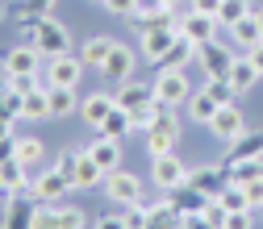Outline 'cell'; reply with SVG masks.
Wrapping results in <instances>:
<instances>
[{
  "instance_id": "5",
  "label": "cell",
  "mask_w": 263,
  "mask_h": 229,
  "mask_svg": "<svg viewBox=\"0 0 263 229\" xmlns=\"http://www.w3.org/2000/svg\"><path fill=\"white\" fill-rule=\"evenodd\" d=\"M209 134H213L221 146L238 142V138L247 134V117H242V109H238V105H221V109L213 113V121H209Z\"/></svg>"
},
{
  "instance_id": "32",
  "label": "cell",
  "mask_w": 263,
  "mask_h": 229,
  "mask_svg": "<svg viewBox=\"0 0 263 229\" xmlns=\"http://www.w3.org/2000/svg\"><path fill=\"white\" fill-rule=\"evenodd\" d=\"M192 58H196V42L180 34V42H176V46L167 50V58H163V63H159V67H172V71H184V67H188V63H192Z\"/></svg>"
},
{
  "instance_id": "40",
  "label": "cell",
  "mask_w": 263,
  "mask_h": 229,
  "mask_svg": "<svg viewBox=\"0 0 263 229\" xmlns=\"http://www.w3.org/2000/svg\"><path fill=\"white\" fill-rule=\"evenodd\" d=\"M201 217H205V221H209L213 229H221V225H226V217H230V209H226V204L217 200V196H213V200L205 204V213H201Z\"/></svg>"
},
{
  "instance_id": "46",
  "label": "cell",
  "mask_w": 263,
  "mask_h": 229,
  "mask_svg": "<svg viewBox=\"0 0 263 229\" xmlns=\"http://www.w3.org/2000/svg\"><path fill=\"white\" fill-rule=\"evenodd\" d=\"M92 229H125V221H121V217H113V213H109V217H101V221H96V225H92Z\"/></svg>"
},
{
  "instance_id": "45",
  "label": "cell",
  "mask_w": 263,
  "mask_h": 229,
  "mask_svg": "<svg viewBox=\"0 0 263 229\" xmlns=\"http://www.w3.org/2000/svg\"><path fill=\"white\" fill-rule=\"evenodd\" d=\"M180 229H213V225H209L201 213H192V217H184V225H180Z\"/></svg>"
},
{
  "instance_id": "44",
  "label": "cell",
  "mask_w": 263,
  "mask_h": 229,
  "mask_svg": "<svg viewBox=\"0 0 263 229\" xmlns=\"http://www.w3.org/2000/svg\"><path fill=\"white\" fill-rule=\"evenodd\" d=\"M192 9H196V13H209V17H217L221 0H192Z\"/></svg>"
},
{
  "instance_id": "4",
  "label": "cell",
  "mask_w": 263,
  "mask_h": 229,
  "mask_svg": "<svg viewBox=\"0 0 263 229\" xmlns=\"http://www.w3.org/2000/svg\"><path fill=\"white\" fill-rule=\"evenodd\" d=\"M76 183L63 175L59 167H50V171H38L34 175V183H29V196H34L38 204H63V196H67Z\"/></svg>"
},
{
  "instance_id": "1",
  "label": "cell",
  "mask_w": 263,
  "mask_h": 229,
  "mask_svg": "<svg viewBox=\"0 0 263 229\" xmlns=\"http://www.w3.org/2000/svg\"><path fill=\"white\" fill-rule=\"evenodd\" d=\"M25 38L38 46L42 58H59V54H71V34H67V25L54 21V17H38L34 29H25Z\"/></svg>"
},
{
  "instance_id": "14",
  "label": "cell",
  "mask_w": 263,
  "mask_h": 229,
  "mask_svg": "<svg viewBox=\"0 0 263 229\" xmlns=\"http://www.w3.org/2000/svg\"><path fill=\"white\" fill-rule=\"evenodd\" d=\"M163 200H167L180 217H192V213H205V204L213 200V196H205L201 188H192L188 179L180 183V188H172V192H163Z\"/></svg>"
},
{
  "instance_id": "42",
  "label": "cell",
  "mask_w": 263,
  "mask_h": 229,
  "mask_svg": "<svg viewBox=\"0 0 263 229\" xmlns=\"http://www.w3.org/2000/svg\"><path fill=\"white\" fill-rule=\"evenodd\" d=\"M105 9H109L113 17H134V13H138V0H105Z\"/></svg>"
},
{
  "instance_id": "17",
  "label": "cell",
  "mask_w": 263,
  "mask_h": 229,
  "mask_svg": "<svg viewBox=\"0 0 263 229\" xmlns=\"http://www.w3.org/2000/svg\"><path fill=\"white\" fill-rule=\"evenodd\" d=\"M180 34H184V38H192L196 46H201V42H213V38H217V17L188 9V13H184V21H180Z\"/></svg>"
},
{
  "instance_id": "52",
  "label": "cell",
  "mask_w": 263,
  "mask_h": 229,
  "mask_svg": "<svg viewBox=\"0 0 263 229\" xmlns=\"http://www.w3.org/2000/svg\"><path fill=\"white\" fill-rule=\"evenodd\" d=\"M255 21H259V25H263V5H259V9H255Z\"/></svg>"
},
{
  "instance_id": "22",
  "label": "cell",
  "mask_w": 263,
  "mask_h": 229,
  "mask_svg": "<svg viewBox=\"0 0 263 229\" xmlns=\"http://www.w3.org/2000/svg\"><path fill=\"white\" fill-rule=\"evenodd\" d=\"M113 46H117V42H113L109 34H96V38H88V42H84V50H80V58H84V67H88V71H101Z\"/></svg>"
},
{
  "instance_id": "6",
  "label": "cell",
  "mask_w": 263,
  "mask_h": 229,
  "mask_svg": "<svg viewBox=\"0 0 263 229\" xmlns=\"http://www.w3.org/2000/svg\"><path fill=\"white\" fill-rule=\"evenodd\" d=\"M105 196H109V204H138L142 200V179L138 175H129V171H109L105 175Z\"/></svg>"
},
{
  "instance_id": "21",
  "label": "cell",
  "mask_w": 263,
  "mask_h": 229,
  "mask_svg": "<svg viewBox=\"0 0 263 229\" xmlns=\"http://www.w3.org/2000/svg\"><path fill=\"white\" fill-rule=\"evenodd\" d=\"M105 175H109V171L101 167V162H96L88 150H80V162H76V179H71V183L88 192V188H101V183H105Z\"/></svg>"
},
{
  "instance_id": "10",
  "label": "cell",
  "mask_w": 263,
  "mask_h": 229,
  "mask_svg": "<svg viewBox=\"0 0 263 229\" xmlns=\"http://www.w3.org/2000/svg\"><path fill=\"white\" fill-rule=\"evenodd\" d=\"M184 179H188V167L176 158V150H172V154L151 158V183H155L159 192H172V188H180Z\"/></svg>"
},
{
  "instance_id": "11",
  "label": "cell",
  "mask_w": 263,
  "mask_h": 229,
  "mask_svg": "<svg viewBox=\"0 0 263 229\" xmlns=\"http://www.w3.org/2000/svg\"><path fill=\"white\" fill-rule=\"evenodd\" d=\"M138 50L134 46H125V42H117L113 50H109V58H105V67H101V75L105 79H117V84H125V79H134V67H138Z\"/></svg>"
},
{
  "instance_id": "16",
  "label": "cell",
  "mask_w": 263,
  "mask_h": 229,
  "mask_svg": "<svg viewBox=\"0 0 263 229\" xmlns=\"http://www.w3.org/2000/svg\"><path fill=\"white\" fill-rule=\"evenodd\" d=\"M29 183H34V175H29V167H21L17 158L0 162V200H13V196L29 192Z\"/></svg>"
},
{
  "instance_id": "34",
  "label": "cell",
  "mask_w": 263,
  "mask_h": 229,
  "mask_svg": "<svg viewBox=\"0 0 263 229\" xmlns=\"http://www.w3.org/2000/svg\"><path fill=\"white\" fill-rule=\"evenodd\" d=\"M251 13V0H221V9H217V25H238L242 17Z\"/></svg>"
},
{
  "instance_id": "23",
  "label": "cell",
  "mask_w": 263,
  "mask_h": 229,
  "mask_svg": "<svg viewBox=\"0 0 263 229\" xmlns=\"http://www.w3.org/2000/svg\"><path fill=\"white\" fill-rule=\"evenodd\" d=\"M88 154L101 162L105 171H117V167H121V142H117V138H105V134H101V138L88 146Z\"/></svg>"
},
{
  "instance_id": "33",
  "label": "cell",
  "mask_w": 263,
  "mask_h": 229,
  "mask_svg": "<svg viewBox=\"0 0 263 229\" xmlns=\"http://www.w3.org/2000/svg\"><path fill=\"white\" fill-rule=\"evenodd\" d=\"M71 113H80L76 88H50V117H71Z\"/></svg>"
},
{
  "instance_id": "19",
  "label": "cell",
  "mask_w": 263,
  "mask_h": 229,
  "mask_svg": "<svg viewBox=\"0 0 263 229\" xmlns=\"http://www.w3.org/2000/svg\"><path fill=\"white\" fill-rule=\"evenodd\" d=\"M113 100L121 105V109H142V105H151L155 100V84H138V79H125V84H117V92H113Z\"/></svg>"
},
{
  "instance_id": "18",
  "label": "cell",
  "mask_w": 263,
  "mask_h": 229,
  "mask_svg": "<svg viewBox=\"0 0 263 229\" xmlns=\"http://www.w3.org/2000/svg\"><path fill=\"white\" fill-rule=\"evenodd\" d=\"M188 183H192V188H201L205 196H221V188L230 183L226 162H221V167H213V162H201V167H192V171H188Z\"/></svg>"
},
{
  "instance_id": "26",
  "label": "cell",
  "mask_w": 263,
  "mask_h": 229,
  "mask_svg": "<svg viewBox=\"0 0 263 229\" xmlns=\"http://www.w3.org/2000/svg\"><path fill=\"white\" fill-rule=\"evenodd\" d=\"M217 109H221V100H213L205 88H196V92L188 96V117H192V121H201V125H209Z\"/></svg>"
},
{
  "instance_id": "3",
  "label": "cell",
  "mask_w": 263,
  "mask_h": 229,
  "mask_svg": "<svg viewBox=\"0 0 263 229\" xmlns=\"http://www.w3.org/2000/svg\"><path fill=\"white\" fill-rule=\"evenodd\" d=\"M188 96H192V84H188V75H184V71L159 67V75H155V100H159V105L180 109V105H188Z\"/></svg>"
},
{
  "instance_id": "35",
  "label": "cell",
  "mask_w": 263,
  "mask_h": 229,
  "mask_svg": "<svg viewBox=\"0 0 263 229\" xmlns=\"http://www.w3.org/2000/svg\"><path fill=\"white\" fill-rule=\"evenodd\" d=\"M121 221H125V229H146V221H151V204H121Z\"/></svg>"
},
{
  "instance_id": "2",
  "label": "cell",
  "mask_w": 263,
  "mask_h": 229,
  "mask_svg": "<svg viewBox=\"0 0 263 229\" xmlns=\"http://www.w3.org/2000/svg\"><path fill=\"white\" fill-rule=\"evenodd\" d=\"M155 109H159V117H155V125L142 134V142H146V154H151V158L172 154V150H176V138H180V117H176V109L159 105V100H155Z\"/></svg>"
},
{
  "instance_id": "53",
  "label": "cell",
  "mask_w": 263,
  "mask_h": 229,
  "mask_svg": "<svg viewBox=\"0 0 263 229\" xmlns=\"http://www.w3.org/2000/svg\"><path fill=\"white\" fill-rule=\"evenodd\" d=\"M163 5H167V9H176V5H180V0H163Z\"/></svg>"
},
{
  "instance_id": "36",
  "label": "cell",
  "mask_w": 263,
  "mask_h": 229,
  "mask_svg": "<svg viewBox=\"0 0 263 229\" xmlns=\"http://www.w3.org/2000/svg\"><path fill=\"white\" fill-rule=\"evenodd\" d=\"M205 92L213 96V100H221V105L234 100V88H230V79H226V75H209V79H205Z\"/></svg>"
},
{
  "instance_id": "7",
  "label": "cell",
  "mask_w": 263,
  "mask_h": 229,
  "mask_svg": "<svg viewBox=\"0 0 263 229\" xmlns=\"http://www.w3.org/2000/svg\"><path fill=\"white\" fill-rule=\"evenodd\" d=\"M84 71H88V67H84V58H80V54L46 58V88H76Z\"/></svg>"
},
{
  "instance_id": "28",
  "label": "cell",
  "mask_w": 263,
  "mask_h": 229,
  "mask_svg": "<svg viewBox=\"0 0 263 229\" xmlns=\"http://www.w3.org/2000/svg\"><path fill=\"white\" fill-rule=\"evenodd\" d=\"M230 88H234V96H242V92H251L255 88V79H259V71H255V63L251 58H234V67H230Z\"/></svg>"
},
{
  "instance_id": "43",
  "label": "cell",
  "mask_w": 263,
  "mask_h": 229,
  "mask_svg": "<svg viewBox=\"0 0 263 229\" xmlns=\"http://www.w3.org/2000/svg\"><path fill=\"white\" fill-rule=\"evenodd\" d=\"M242 192H247V204H251V209H263V175H259V179H251Z\"/></svg>"
},
{
  "instance_id": "31",
  "label": "cell",
  "mask_w": 263,
  "mask_h": 229,
  "mask_svg": "<svg viewBox=\"0 0 263 229\" xmlns=\"http://www.w3.org/2000/svg\"><path fill=\"white\" fill-rule=\"evenodd\" d=\"M101 134H105V138H117V142H121V138H129V134H134V121H129V109H121V105H117V109L105 117Z\"/></svg>"
},
{
  "instance_id": "29",
  "label": "cell",
  "mask_w": 263,
  "mask_h": 229,
  "mask_svg": "<svg viewBox=\"0 0 263 229\" xmlns=\"http://www.w3.org/2000/svg\"><path fill=\"white\" fill-rule=\"evenodd\" d=\"M21 117H25V121H46V117H50V88H38V92H25V105H21Z\"/></svg>"
},
{
  "instance_id": "37",
  "label": "cell",
  "mask_w": 263,
  "mask_h": 229,
  "mask_svg": "<svg viewBox=\"0 0 263 229\" xmlns=\"http://www.w3.org/2000/svg\"><path fill=\"white\" fill-rule=\"evenodd\" d=\"M217 200H221V204H226L230 213H234V209H251V204H247V192H242L238 183H226V188H221V196H217Z\"/></svg>"
},
{
  "instance_id": "27",
  "label": "cell",
  "mask_w": 263,
  "mask_h": 229,
  "mask_svg": "<svg viewBox=\"0 0 263 229\" xmlns=\"http://www.w3.org/2000/svg\"><path fill=\"white\" fill-rule=\"evenodd\" d=\"M226 175H230V183L247 188L251 179L263 175V158H234V162H226Z\"/></svg>"
},
{
  "instance_id": "39",
  "label": "cell",
  "mask_w": 263,
  "mask_h": 229,
  "mask_svg": "<svg viewBox=\"0 0 263 229\" xmlns=\"http://www.w3.org/2000/svg\"><path fill=\"white\" fill-rule=\"evenodd\" d=\"M221 229H255V209H234Z\"/></svg>"
},
{
  "instance_id": "20",
  "label": "cell",
  "mask_w": 263,
  "mask_h": 229,
  "mask_svg": "<svg viewBox=\"0 0 263 229\" xmlns=\"http://www.w3.org/2000/svg\"><path fill=\"white\" fill-rule=\"evenodd\" d=\"M113 109H117L113 92H92V96H84V100H80V117H84L88 125H96V129L105 125V117H109Z\"/></svg>"
},
{
  "instance_id": "50",
  "label": "cell",
  "mask_w": 263,
  "mask_h": 229,
  "mask_svg": "<svg viewBox=\"0 0 263 229\" xmlns=\"http://www.w3.org/2000/svg\"><path fill=\"white\" fill-rule=\"evenodd\" d=\"M5 138H13V121H9V117H0V142H5Z\"/></svg>"
},
{
  "instance_id": "47",
  "label": "cell",
  "mask_w": 263,
  "mask_h": 229,
  "mask_svg": "<svg viewBox=\"0 0 263 229\" xmlns=\"http://www.w3.org/2000/svg\"><path fill=\"white\" fill-rule=\"evenodd\" d=\"M247 58L255 63V71L263 75V42H259V46H251V50H247Z\"/></svg>"
},
{
  "instance_id": "30",
  "label": "cell",
  "mask_w": 263,
  "mask_h": 229,
  "mask_svg": "<svg viewBox=\"0 0 263 229\" xmlns=\"http://www.w3.org/2000/svg\"><path fill=\"white\" fill-rule=\"evenodd\" d=\"M13 158L21 162V167H29V171H34L38 162L46 158V146H42V138H17V146H13Z\"/></svg>"
},
{
  "instance_id": "8",
  "label": "cell",
  "mask_w": 263,
  "mask_h": 229,
  "mask_svg": "<svg viewBox=\"0 0 263 229\" xmlns=\"http://www.w3.org/2000/svg\"><path fill=\"white\" fill-rule=\"evenodd\" d=\"M42 54H38V46L34 42H21V46H13V50H5V58H0V71L5 75H34V71H42Z\"/></svg>"
},
{
  "instance_id": "49",
  "label": "cell",
  "mask_w": 263,
  "mask_h": 229,
  "mask_svg": "<svg viewBox=\"0 0 263 229\" xmlns=\"http://www.w3.org/2000/svg\"><path fill=\"white\" fill-rule=\"evenodd\" d=\"M0 117H9V121H17V117L9 113V105H5V75H0Z\"/></svg>"
},
{
  "instance_id": "25",
  "label": "cell",
  "mask_w": 263,
  "mask_h": 229,
  "mask_svg": "<svg viewBox=\"0 0 263 229\" xmlns=\"http://www.w3.org/2000/svg\"><path fill=\"white\" fill-rule=\"evenodd\" d=\"M230 38H234L242 50H251V46H259V42H263V25L255 21V9H251L238 25H230Z\"/></svg>"
},
{
  "instance_id": "48",
  "label": "cell",
  "mask_w": 263,
  "mask_h": 229,
  "mask_svg": "<svg viewBox=\"0 0 263 229\" xmlns=\"http://www.w3.org/2000/svg\"><path fill=\"white\" fill-rule=\"evenodd\" d=\"M13 146H17V138H5V142H0V162L13 158Z\"/></svg>"
},
{
  "instance_id": "13",
  "label": "cell",
  "mask_w": 263,
  "mask_h": 229,
  "mask_svg": "<svg viewBox=\"0 0 263 229\" xmlns=\"http://www.w3.org/2000/svg\"><path fill=\"white\" fill-rule=\"evenodd\" d=\"M34 229H84V213L71 204H42Z\"/></svg>"
},
{
  "instance_id": "12",
  "label": "cell",
  "mask_w": 263,
  "mask_h": 229,
  "mask_svg": "<svg viewBox=\"0 0 263 229\" xmlns=\"http://www.w3.org/2000/svg\"><path fill=\"white\" fill-rule=\"evenodd\" d=\"M38 200L34 196H13V200L5 204V217H0V229H34V221H38Z\"/></svg>"
},
{
  "instance_id": "15",
  "label": "cell",
  "mask_w": 263,
  "mask_h": 229,
  "mask_svg": "<svg viewBox=\"0 0 263 229\" xmlns=\"http://www.w3.org/2000/svg\"><path fill=\"white\" fill-rule=\"evenodd\" d=\"M196 63H201L205 75H230L234 54H230V46H221V42L213 38V42H201V46H196Z\"/></svg>"
},
{
  "instance_id": "41",
  "label": "cell",
  "mask_w": 263,
  "mask_h": 229,
  "mask_svg": "<svg viewBox=\"0 0 263 229\" xmlns=\"http://www.w3.org/2000/svg\"><path fill=\"white\" fill-rule=\"evenodd\" d=\"M76 162H80V150H63V154L54 158V167L67 175V179H76Z\"/></svg>"
},
{
  "instance_id": "9",
  "label": "cell",
  "mask_w": 263,
  "mask_h": 229,
  "mask_svg": "<svg viewBox=\"0 0 263 229\" xmlns=\"http://www.w3.org/2000/svg\"><path fill=\"white\" fill-rule=\"evenodd\" d=\"M176 42H180V29H138V54L146 63H163Z\"/></svg>"
},
{
  "instance_id": "38",
  "label": "cell",
  "mask_w": 263,
  "mask_h": 229,
  "mask_svg": "<svg viewBox=\"0 0 263 229\" xmlns=\"http://www.w3.org/2000/svg\"><path fill=\"white\" fill-rule=\"evenodd\" d=\"M155 117H159L155 100H151V105H142V109H134V113H129V121H134V134H146V129L155 125Z\"/></svg>"
},
{
  "instance_id": "51",
  "label": "cell",
  "mask_w": 263,
  "mask_h": 229,
  "mask_svg": "<svg viewBox=\"0 0 263 229\" xmlns=\"http://www.w3.org/2000/svg\"><path fill=\"white\" fill-rule=\"evenodd\" d=\"M9 17V5H5V0H0V21H5Z\"/></svg>"
},
{
  "instance_id": "24",
  "label": "cell",
  "mask_w": 263,
  "mask_h": 229,
  "mask_svg": "<svg viewBox=\"0 0 263 229\" xmlns=\"http://www.w3.org/2000/svg\"><path fill=\"white\" fill-rule=\"evenodd\" d=\"M234 158H263V129H251V134H242L238 142H230L226 162H234Z\"/></svg>"
},
{
  "instance_id": "54",
  "label": "cell",
  "mask_w": 263,
  "mask_h": 229,
  "mask_svg": "<svg viewBox=\"0 0 263 229\" xmlns=\"http://www.w3.org/2000/svg\"><path fill=\"white\" fill-rule=\"evenodd\" d=\"M96 5H105V0H96Z\"/></svg>"
}]
</instances>
